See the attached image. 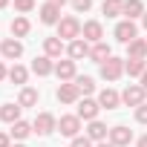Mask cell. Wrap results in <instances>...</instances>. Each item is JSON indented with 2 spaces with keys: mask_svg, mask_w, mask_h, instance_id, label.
Wrapping results in <instances>:
<instances>
[{
  "mask_svg": "<svg viewBox=\"0 0 147 147\" xmlns=\"http://www.w3.org/2000/svg\"><path fill=\"white\" fill-rule=\"evenodd\" d=\"M66 52H69L72 61H78V58H87V55H90V46H87L84 38H78V40H72V43L66 46Z\"/></svg>",
  "mask_w": 147,
  "mask_h": 147,
  "instance_id": "d6986e66",
  "label": "cell"
},
{
  "mask_svg": "<svg viewBox=\"0 0 147 147\" xmlns=\"http://www.w3.org/2000/svg\"><path fill=\"white\" fill-rule=\"evenodd\" d=\"M29 29H32V23H29L23 15L12 20V38H26V35H29Z\"/></svg>",
  "mask_w": 147,
  "mask_h": 147,
  "instance_id": "cb8c5ba5",
  "label": "cell"
},
{
  "mask_svg": "<svg viewBox=\"0 0 147 147\" xmlns=\"http://www.w3.org/2000/svg\"><path fill=\"white\" fill-rule=\"evenodd\" d=\"M121 75H124V61L121 58H110V61L101 63V78L104 81H118Z\"/></svg>",
  "mask_w": 147,
  "mask_h": 147,
  "instance_id": "3957f363",
  "label": "cell"
},
{
  "mask_svg": "<svg viewBox=\"0 0 147 147\" xmlns=\"http://www.w3.org/2000/svg\"><path fill=\"white\" fill-rule=\"evenodd\" d=\"M38 98H40V92H38L35 87H23L20 95H18V104H20V107H35Z\"/></svg>",
  "mask_w": 147,
  "mask_h": 147,
  "instance_id": "603a6c76",
  "label": "cell"
},
{
  "mask_svg": "<svg viewBox=\"0 0 147 147\" xmlns=\"http://www.w3.org/2000/svg\"><path fill=\"white\" fill-rule=\"evenodd\" d=\"M138 147H147V136H141V138H138Z\"/></svg>",
  "mask_w": 147,
  "mask_h": 147,
  "instance_id": "8d00e7d4",
  "label": "cell"
},
{
  "mask_svg": "<svg viewBox=\"0 0 147 147\" xmlns=\"http://www.w3.org/2000/svg\"><path fill=\"white\" fill-rule=\"evenodd\" d=\"M144 69H147V63L144 61H136V58H127L124 61V72L133 78V75H144Z\"/></svg>",
  "mask_w": 147,
  "mask_h": 147,
  "instance_id": "484cf974",
  "label": "cell"
},
{
  "mask_svg": "<svg viewBox=\"0 0 147 147\" xmlns=\"http://www.w3.org/2000/svg\"><path fill=\"white\" fill-rule=\"evenodd\" d=\"M124 18L127 20L144 18V3H141V0H124Z\"/></svg>",
  "mask_w": 147,
  "mask_h": 147,
  "instance_id": "ffe728a7",
  "label": "cell"
},
{
  "mask_svg": "<svg viewBox=\"0 0 147 147\" xmlns=\"http://www.w3.org/2000/svg\"><path fill=\"white\" fill-rule=\"evenodd\" d=\"M26 78H29V69H26V66L15 63V66L9 69V81H12V84H26Z\"/></svg>",
  "mask_w": 147,
  "mask_h": 147,
  "instance_id": "4316f807",
  "label": "cell"
},
{
  "mask_svg": "<svg viewBox=\"0 0 147 147\" xmlns=\"http://www.w3.org/2000/svg\"><path fill=\"white\" fill-rule=\"evenodd\" d=\"M29 133H35L32 124H26V121H15V124H12V136H15V138H26Z\"/></svg>",
  "mask_w": 147,
  "mask_h": 147,
  "instance_id": "f1b7e54d",
  "label": "cell"
},
{
  "mask_svg": "<svg viewBox=\"0 0 147 147\" xmlns=\"http://www.w3.org/2000/svg\"><path fill=\"white\" fill-rule=\"evenodd\" d=\"M133 141V133L124 127V124H118V127H110V144H115V147H127Z\"/></svg>",
  "mask_w": 147,
  "mask_h": 147,
  "instance_id": "ba28073f",
  "label": "cell"
},
{
  "mask_svg": "<svg viewBox=\"0 0 147 147\" xmlns=\"http://www.w3.org/2000/svg\"><path fill=\"white\" fill-rule=\"evenodd\" d=\"M136 121H138V124H147V104L136 107Z\"/></svg>",
  "mask_w": 147,
  "mask_h": 147,
  "instance_id": "1f68e13d",
  "label": "cell"
},
{
  "mask_svg": "<svg viewBox=\"0 0 147 147\" xmlns=\"http://www.w3.org/2000/svg\"><path fill=\"white\" fill-rule=\"evenodd\" d=\"M98 110H101V104L98 101H92V98H84L81 104H78V118H84V121H95V115H98Z\"/></svg>",
  "mask_w": 147,
  "mask_h": 147,
  "instance_id": "52a82bcc",
  "label": "cell"
},
{
  "mask_svg": "<svg viewBox=\"0 0 147 147\" xmlns=\"http://www.w3.org/2000/svg\"><path fill=\"white\" fill-rule=\"evenodd\" d=\"M66 46H63V40L55 35V38H46L43 40V52H46V58H61V52H63Z\"/></svg>",
  "mask_w": 147,
  "mask_h": 147,
  "instance_id": "ac0fdd59",
  "label": "cell"
},
{
  "mask_svg": "<svg viewBox=\"0 0 147 147\" xmlns=\"http://www.w3.org/2000/svg\"><path fill=\"white\" fill-rule=\"evenodd\" d=\"M98 147H115V144H110V141H98Z\"/></svg>",
  "mask_w": 147,
  "mask_h": 147,
  "instance_id": "f35d334b",
  "label": "cell"
},
{
  "mask_svg": "<svg viewBox=\"0 0 147 147\" xmlns=\"http://www.w3.org/2000/svg\"><path fill=\"white\" fill-rule=\"evenodd\" d=\"M107 136H110L107 124H101L98 118H95V121H90V127H87V138H90V141H104Z\"/></svg>",
  "mask_w": 147,
  "mask_h": 147,
  "instance_id": "2e32d148",
  "label": "cell"
},
{
  "mask_svg": "<svg viewBox=\"0 0 147 147\" xmlns=\"http://www.w3.org/2000/svg\"><path fill=\"white\" fill-rule=\"evenodd\" d=\"M78 98H81V90L75 84H61L58 87V101L61 104H75Z\"/></svg>",
  "mask_w": 147,
  "mask_h": 147,
  "instance_id": "30bf717a",
  "label": "cell"
},
{
  "mask_svg": "<svg viewBox=\"0 0 147 147\" xmlns=\"http://www.w3.org/2000/svg\"><path fill=\"white\" fill-rule=\"evenodd\" d=\"M90 58H92L95 63H104V61H110V58H113V52H110V46L101 40V43H92V49H90Z\"/></svg>",
  "mask_w": 147,
  "mask_h": 147,
  "instance_id": "7402d4cb",
  "label": "cell"
},
{
  "mask_svg": "<svg viewBox=\"0 0 147 147\" xmlns=\"http://www.w3.org/2000/svg\"><path fill=\"white\" fill-rule=\"evenodd\" d=\"M144 95H147V90H144L141 84H130V87L121 92V101H124L127 107H141V104H144Z\"/></svg>",
  "mask_w": 147,
  "mask_h": 147,
  "instance_id": "277c9868",
  "label": "cell"
},
{
  "mask_svg": "<svg viewBox=\"0 0 147 147\" xmlns=\"http://www.w3.org/2000/svg\"><path fill=\"white\" fill-rule=\"evenodd\" d=\"M49 3H55V6H63V3H69V0H49Z\"/></svg>",
  "mask_w": 147,
  "mask_h": 147,
  "instance_id": "74e56055",
  "label": "cell"
},
{
  "mask_svg": "<svg viewBox=\"0 0 147 147\" xmlns=\"http://www.w3.org/2000/svg\"><path fill=\"white\" fill-rule=\"evenodd\" d=\"M3 6H9V0H0V9H3Z\"/></svg>",
  "mask_w": 147,
  "mask_h": 147,
  "instance_id": "60d3db41",
  "label": "cell"
},
{
  "mask_svg": "<svg viewBox=\"0 0 147 147\" xmlns=\"http://www.w3.org/2000/svg\"><path fill=\"white\" fill-rule=\"evenodd\" d=\"M9 144H12V138H9L6 133H0V147H9Z\"/></svg>",
  "mask_w": 147,
  "mask_h": 147,
  "instance_id": "836d02e7",
  "label": "cell"
},
{
  "mask_svg": "<svg viewBox=\"0 0 147 147\" xmlns=\"http://www.w3.org/2000/svg\"><path fill=\"white\" fill-rule=\"evenodd\" d=\"M101 12H104L107 18H118V15H124V0H104Z\"/></svg>",
  "mask_w": 147,
  "mask_h": 147,
  "instance_id": "d4e9b609",
  "label": "cell"
},
{
  "mask_svg": "<svg viewBox=\"0 0 147 147\" xmlns=\"http://www.w3.org/2000/svg\"><path fill=\"white\" fill-rule=\"evenodd\" d=\"M3 78H9V69H6L3 63H0V81H3Z\"/></svg>",
  "mask_w": 147,
  "mask_h": 147,
  "instance_id": "e575fe53",
  "label": "cell"
},
{
  "mask_svg": "<svg viewBox=\"0 0 147 147\" xmlns=\"http://www.w3.org/2000/svg\"><path fill=\"white\" fill-rule=\"evenodd\" d=\"M58 38L61 40H78L81 38V23H78V18H61V23H58Z\"/></svg>",
  "mask_w": 147,
  "mask_h": 147,
  "instance_id": "6da1fadb",
  "label": "cell"
},
{
  "mask_svg": "<svg viewBox=\"0 0 147 147\" xmlns=\"http://www.w3.org/2000/svg\"><path fill=\"white\" fill-rule=\"evenodd\" d=\"M127 58H136V61H144V58H147V40H141V38L130 40V43H127Z\"/></svg>",
  "mask_w": 147,
  "mask_h": 147,
  "instance_id": "e0dca14e",
  "label": "cell"
},
{
  "mask_svg": "<svg viewBox=\"0 0 147 147\" xmlns=\"http://www.w3.org/2000/svg\"><path fill=\"white\" fill-rule=\"evenodd\" d=\"M32 130H35L38 136H49L52 130H58V118H55L52 113H38L35 121H32Z\"/></svg>",
  "mask_w": 147,
  "mask_h": 147,
  "instance_id": "7a4b0ae2",
  "label": "cell"
},
{
  "mask_svg": "<svg viewBox=\"0 0 147 147\" xmlns=\"http://www.w3.org/2000/svg\"><path fill=\"white\" fill-rule=\"evenodd\" d=\"M78 130H81V118H78V115H61V118H58V133H61V136L75 138Z\"/></svg>",
  "mask_w": 147,
  "mask_h": 147,
  "instance_id": "5b68a950",
  "label": "cell"
},
{
  "mask_svg": "<svg viewBox=\"0 0 147 147\" xmlns=\"http://www.w3.org/2000/svg\"><path fill=\"white\" fill-rule=\"evenodd\" d=\"M141 87L147 90V69H144V75H141Z\"/></svg>",
  "mask_w": 147,
  "mask_h": 147,
  "instance_id": "d590c367",
  "label": "cell"
},
{
  "mask_svg": "<svg viewBox=\"0 0 147 147\" xmlns=\"http://www.w3.org/2000/svg\"><path fill=\"white\" fill-rule=\"evenodd\" d=\"M55 75L66 84V81H75V61H58L55 63Z\"/></svg>",
  "mask_w": 147,
  "mask_h": 147,
  "instance_id": "4fadbf2b",
  "label": "cell"
},
{
  "mask_svg": "<svg viewBox=\"0 0 147 147\" xmlns=\"http://www.w3.org/2000/svg\"><path fill=\"white\" fill-rule=\"evenodd\" d=\"M20 104H3L0 107V118H3L6 124H15V121H20Z\"/></svg>",
  "mask_w": 147,
  "mask_h": 147,
  "instance_id": "44dd1931",
  "label": "cell"
},
{
  "mask_svg": "<svg viewBox=\"0 0 147 147\" xmlns=\"http://www.w3.org/2000/svg\"><path fill=\"white\" fill-rule=\"evenodd\" d=\"M15 147H23V144H15Z\"/></svg>",
  "mask_w": 147,
  "mask_h": 147,
  "instance_id": "b9f144b4",
  "label": "cell"
},
{
  "mask_svg": "<svg viewBox=\"0 0 147 147\" xmlns=\"http://www.w3.org/2000/svg\"><path fill=\"white\" fill-rule=\"evenodd\" d=\"M32 72H35V75H40V78L52 75V72H55V63H52V58H46V55L35 58V61H32Z\"/></svg>",
  "mask_w": 147,
  "mask_h": 147,
  "instance_id": "7c38bea8",
  "label": "cell"
},
{
  "mask_svg": "<svg viewBox=\"0 0 147 147\" xmlns=\"http://www.w3.org/2000/svg\"><path fill=\"white\" fill-rule=\"evenodd\" d=\"M15 9H18L20 15H26V12L35 9V0H15Z\"/></svg>",
  "mask_w": 147,
  "mask_h": 147,
  "instance_id": "f546056e",
  "label": "cell"
},
{
  "mask_svg": "<svg viewBox=\"0 0 147 147\" xmlns=\"http://www.w3.org/2000/svg\"><path fill=\"white\" fill-rule=\"evenodd\" d=\"M69 3H72L75 12H90L92 9V0H69Z\"/></svg>",
  "mask_w": 147,
  "mask_h": 147,
  "instance_id": "4dcf8cb0",
  "label": "cell"
},
{
  "mask_svg": "<svg viewBox=\"0 0 147 147\" xmlns=\"http://www.w3.org/2000/svg\"><path fill=\"white\" fill-rule=\"evenodd\" d=\"M0 52H3V58L15 61V58H20V55H23V43H20L18 38H6V40H3V46H0Z\"/></svg>",
  "mask_w": 147,
  "mask_h": 147,
  "instance_id": "8fae6325",
  "label": "cell"
},
{
  "mask_svg": "<svg viewBox=\"0 0 147 147\" xmlns=\"http://www.w3.org/2000/svg\"><path fill=\"white\" fill-rule=\"evenodd\" d=\"M81 35H84L87 43H101V38H104V26H101L98 20H87V23L81 26Z\"/></svg>",
  "mask_w": 147,
  "mask_h": 147,
  "instance_id": "8992f818",
  "label": "cell"
},
{
  "mask_svg": "<svg viewBox=\"0 0 147 147\" xmlns=\"http://www.w3.org/2000/svg\"><path fill=\"white\" fill-rule=\"evenodd\" d=\"M72 147H92V141L87 136H75V138H72Z\"/></svg>",
  "mask_w": 147,
  "mask_h": 147,
  "instance_id": "d6a6232c",
  "label": "cell"
},
{
  "mask_svg": "<svg viewBox=\"0 0 147 147\" xmlns=\"http://www.w3.org/2000/svg\"><path fill=\"white\" fill-rule=\"evenodd\" d=\"M75 87H78L84 95H90V92L95 90V81H92L90 75H75Z\"/></svg>",
  "mask_w": 147,
  "mask_h": 147,
  "instance_id": "83f0119b",
  "label": "cell"
},
{
  "mask_svg": "<svg viewBox=\"0 0 147 147\" xmlns=\"http://www.w3.org/2000/svg\"><path fill=\"white\" fill-rule=\"evenodd\" d=\"M141 23H144V29H147V12H144V18H141Z\"/></svg>",
  "mask_w": 147,
  "mask_h": 147,
  "instance_id": "ab89813d",
  "label": "cell"
},
{
  "mask_svg": "<svg viewBox=\"0 0 147 147\" xmlns=\"http://www.w3.org/2000/svg\"><path fill=\"white\" fill-rule=\"evenodd\" d=\"M98 104H101V110H115L121 104V95L115 90H101L98 92Z\"/></svg>",
  "mask_w": 147,
  "mask_h": 147,
  "instance_id": "9a60e30c",
  "label": "cell"
},
{
  "mask_svg": "<svg viewBox=\"0 0 147 147\" xmlns=\"http://www.w3.org/2000/svg\"><path fill=\"white\" fill-rule=\"evenodd\" d=\"M40 23H61V6H55V3H43L40 6Z\"/></svg>",
  "mask_w": 147,
  "mask_h": 147,
  "instance_id": "5bb4252c",
  "label": "cell"
},
{
  "mask_svg": "<svg viewBox=\"0 0 147 147\" xmlns=\"http://www.w3.org/2000/svg\"><path fill=\"white\" fill-rule=\"evenodd\" d=\"M136 35H138V29H136V23H133V20H121V23L115 26V38H118L121 43L136 40Z\"/></svg>",
  "mask_w": 147,
  "mask_h": 147,
  "instance_id": "9c48e42d",
  "label": "cell"
}]
</instances>
